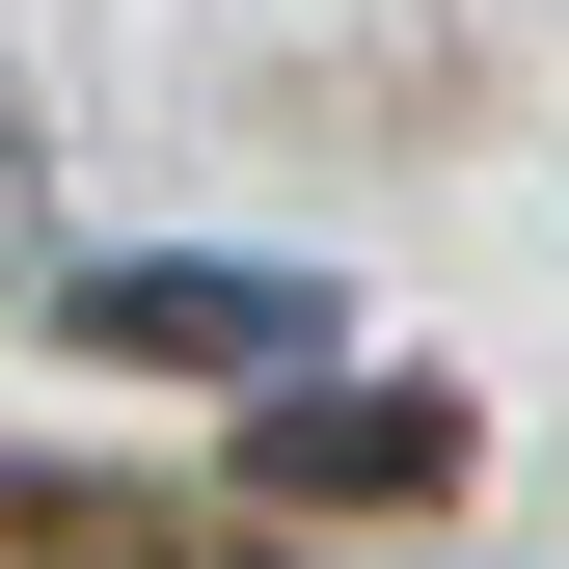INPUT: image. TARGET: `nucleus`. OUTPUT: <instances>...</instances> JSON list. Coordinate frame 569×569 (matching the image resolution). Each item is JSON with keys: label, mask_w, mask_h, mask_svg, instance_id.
Instances as JSON below:
<instances>
[{"label": "nucleus", "mask_w": 569, "mask_h": 569, "mask_svg": "<svg viewBox=\"0 0 569 569\" xmlns=\"http://www.w3.org/2000/svg\"><path fill=\"white\" fill-rule=\"evenodd\" d=\"M82 352H163V380H299V352H326V271H244V244H109V271H82Z\"/></svg>", "instance_id": "1"}, {"label": "nucleus", "mask_w": 569, "mask_h": 569, "mask_svg": "<svg viewBox=\"0 0 569 569\" xmlns=\"http://www.w3.org/2000/svg\"><path fill=\"white\" fill-rule=\"evenodd\" d=\"M271 488H435V407L352 380V407H271Z\"/></svg>", "instance_id": "2"}, {"label": "nucleus", "mask_w": 569, "mask_h": 569, "mask_svg": "<svg viewBox=\"0 0 569 569\" xmlns=\"http://www.w3.org/2000/svg\"><path fill=\"white\" fill-rule=\"evenodd\" d=\"M0 244H28V82H0Z\"/></svg>", "instance_id": "3"}, {"label": "nucleus", "mask_w": 569, "mask_h": 569, "mask_svg": "<svg viewBox=\"0 0 569 569\" xmlns=\"http://www.w3.org/2000/svg\"><path fill=\"white\" fill-rule=\"evenodd\" d=\"M54 569H163V542H54Z\"/></svg>", "instance_id": "4"}]
</instances>
